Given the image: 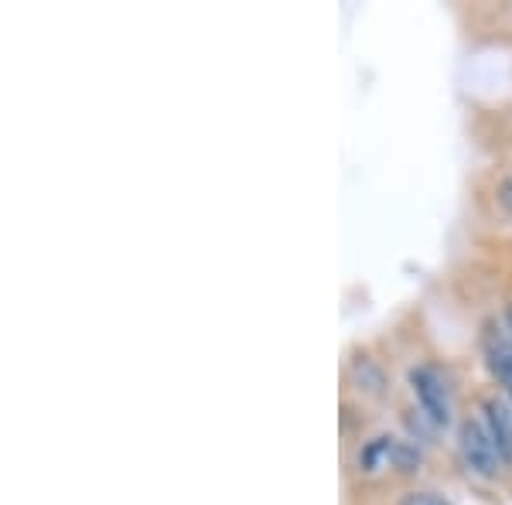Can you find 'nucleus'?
Returning <instances> with one entry per match:
<instances>
[{
	"mask_svg": "<svg viewBox=\"0 0 512 505\" xmlns=\"http://www.w3.org/2000/svg\"><path fill=\"white\" fill-rule=\"evenodd\" d=\"M458 454H461V461H465V468L478 478H495L499 468L506 465L499 447H495V441L489 437V430H485V424H478V420H465V424H461Z\"/></svg>",
	"mask_w": 512,
	"mask_h": 505,
	"instance_id": "1",
	"label": "nucleus"
},
{
	"mask_svg": "<svg viewBox=\"0 0 512 505\" xmlns=\"http://www.w3.org/2000/svg\"><path fill=\"white\" fill-rule=\"evenodd\" d=\"M410 386H414V396L424 410V417L431 420L434 427L451 424V386L444 383V376L431 366H420L410 372Z\"/></svg>",
	"mask_w": 512,
	"mask_h": 505,
	"instance_id": "2",
	"label": "nucleus"
},
{
	"mask_svg": "<svg viewBox=\"0 0 512 505\" xmlns=\"http://www.w3.org/2000/svg\"><path fill=\"white\" fill-rule=\"evenodd\" d=\"M482 352H485V366L512 396V335L506 325H485L482 331Z\"/></svg>",
	"mask_w": 512,
	"mask_h": 505,
	"instance_id": "3",
	"label": "nucleus"
},
{
	"mask_svg": "<svg viewBox=\"0 0 512 505\" xmlns=\"http://www.w3.org/2000/svg\"><path fill=\"white\" fill-rule=\"evenodd\" d=\"M485 430H489V437L499 447L502 461L512 465V407L506 400H499V396L485 400Z\"/></svg>",
	"mask_w": 512,
	"mask_h": 505,
	"instance_id": "4",
	"label": "nucleus"
},
{
	"mask_svg": "<svg viewBox=\"0 0 512 505\" xmlns=\"http://www.w3.org/2000/svg\"><path fill=\"white\" fill-rule=\"evenodd\" d=\"M390 461L400 471H414L420 465V451L414 444H407V441H393V451H390Z\"/></svg>",
	"mask_w": 512,
	"mask_h": 505,
	"instance_id": "5",
	"label": "nucleus"
},
{
	"mask_svg": "<svg viewBox=\"0 0 512 505\" xmlns=\"http://www.w3.org/2000/svg\"><path fill=\"white\" fill-rule=\"evenodd\" d=\"M400 505H451L441 492H407Z\"/></svg>",
	"mask_w": 512,
	"mask_h": 505,
	"instance_id": "6",
	"label": "nucleus"
},
{
	"mask_svg": "<svg viewBox=\"0 0 512 505\" xmlns=\"http://www.w3.org/2000/svg\"><path fill=\"white\" fill-rule=\"evenodd\" d=\"M499 198H502V205H506V209H512V178L499 188Z\"/></svg>",
	"mask_w": 512,
	"mask_h": 505,
	"instance_id": "7",
	"label": "nucleus"
}]
</instances>
